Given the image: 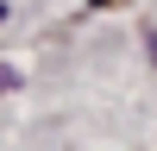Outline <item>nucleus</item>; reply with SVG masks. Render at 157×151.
<instances>
[{
    "label": "nucleus",
    "instance_id": "nucleus-1",
    "mask_svg": "<svg viewBox=\"0 0 157 151\" xmlns=\"http://www.w3.org/2000/svg\"><path fill=\"white\" fill-rule=\"evenodd\" d=\"M0 88H13V69H0Z\"/></svg>",
    "mask_w": 157,
    "mask_h": 151
},
{
    "label": "nucleus",
    "instance_id": "nucleus-2",
    "mask_svg": "<svg viewBox=\"0 0 157 151\" xmlns=\"http://www.w3.org/2000/svg\"><path fill=\"white\" fill-rule=\"evenodd\" d=\"M0 19H6V6H0Z\"/></svg>",
    "mask_w": 157,
    "mask_h": 151
}]
</instances>
